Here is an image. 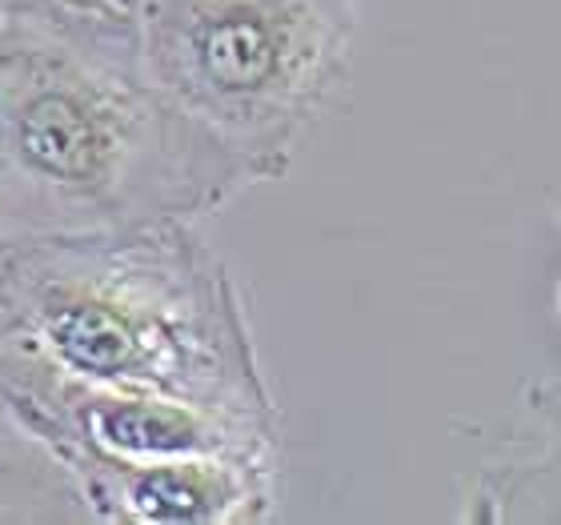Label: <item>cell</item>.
I'll return each mask as SVG.
<instances>
[{"instance_id": "1", "label": "cell", "mask_w": 561, "mask_h": 525, "mask_svg": "<svg viewBox=\"0 0 561 525\" xmlns=\"http://www.w3.org/2000/svg\"><path fill=\"white\" fill-rule=\"evenodd\" d=\"M0 365L280 433L245 297L185 221L0 237Z\"/></svg>"}, {"instance_id": "2", "label": "cell", "mask_w": 561, "mask_h": 525, "mask_svg": "<svg viewBox=\"0 0 561 525\" xmlns=\"http://www.w3.org/2000/svg\"><path fill=\"white\" fill-rule=\"evenodd\" d=\"M249 181L137 53L0 24V237L197 225Z\"/></svg>"}, {"instance_id": "3", "label": "cell", "mask_w": 561, "mask_h": 525, "mask_svg": "<svg viewBox=\"0 0 561 525\" xmlns=\"http://www.w3.org/2000/svg\"><path fill=\"white\" fill-rule=\"evenodd\" d=\"M357 0H145L140 77L233 152L280 181L345 81Z\"/></svg>"}, {"instance_id": "4", "label": "cell", "mask_w": 561, "mask_h": 525, "mask_svg": "<svg viewBox=\"0 0 561 525\" xmlns=\"http://www.w3.org/2000/svg\"><path fill=\"white\" fill-rule=\"evenodd\" d=\"M89 522L125 525H257L277 510V457H173L57 466Z\"/></svg>"}, {"instance_id": "5", "label": "cell", "mask_w": 561, "mask_h": 525, "mask_svg": "<svg viewBox=\"0 0 561 525\" xmlns=\"http://www.w3.org/2000/svg\"><path fill=\"white\" fill-rule=\"evenodd\" d=\"M145 0H0V24H36L84 45L137 53Z\"/></svg>"}, {"instance_id": "6", "label": "cell", "mask_w": 561, "mask_h": 525, "mask_svg": "<svg viewBox=\"0 0 561 525\" xmlns=\"http://www.w3.org/2000/svg\"><path fill=\"white\" fill-rule=\"evenodd\" d=\"M12 522H89L69 478L36 445L0 457V525Z\"/></svg>"}]
</instances>
